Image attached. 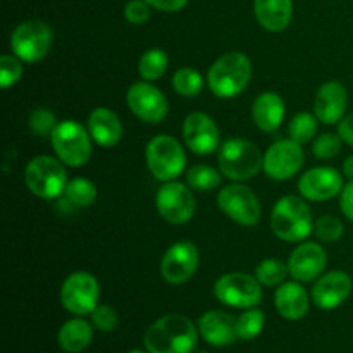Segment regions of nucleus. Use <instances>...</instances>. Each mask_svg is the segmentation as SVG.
Instances as JSON below:
<instances>
[{
    "label": "nucleus",
    "instance_id": "nucleus-1",
    "mask_svg": "<svg viewBox=\"0 0 353 353\" xmlns=\"http://www.w3.org/2000/svg\"><path fill=\"white\" fill-rule=\"evenodd\" d=\"M199 326L181 314H168L155 321L143 336L150 353H192L199 343Z\"/></svg>",
    "mask_w": 353,
    "mask_h": 353
},
{
    "label": "nucleus",
    "instance_id": "nucleus-2",
    "mask_svg": "<svg viewBox=\"0 0 353 353\" xmlns=\"http://www.w3.org/2000/svg\"><path fill=\"white\" fill-rule=\"evenodd\" d=\"M252 78V62L243 52L221 55L209 69L207 83L210 92L219 99H233L243 93Z\"/></svg>",
    "mask_w": 353,
    "mask_h": 353
},
{
    "label": "nucleus",
    "instance_id": "nucleus-3",
    "mask_svg": "<svg viewBox=\"0 0 353 353\" xmlns=\"http://www.w3.org/2000/svg\"><path fill=\"white\" fill-rule=\"evenodd\" d=\"M271 230L279 240L300 243L314 233V221L305 200L286 195L276 202L271 212Z\"/></svg>",
    "mask_w": 353,
    "mask_h": 353
},
{
    "label": "nucleus",
    "instance_id": "nucleus-4",
    "mask_svg": "<svg viewBox=\"0 0 353 353\" xmlns=\"http://www.w3.org/2000/svg\"><path fill=\"white\" fill-rule=\"evenodd\" d=\"M219 169L231 181H247L264 169V155L255 143L241 138H233L221 145Z\"/></svg>",
    "mask_w": 353,
    "mask_h": 353
},
{
    "label": "nucleus",
    "instance_id": "nucleus-5",
    "mask_svg": "<svg viewBox=\"0 0 353 353\" xmlns=\"http://www.w3.org/2000/svg\"><path fill=\"white\" fill-rule=\"evenodd\" d=\"M64 162L50 155H38L28 162L24 169V183L33 195L54 200L64 195L68 186V172Z\"/></svg>",
    "mask_w": 353,
    "mask_h": 353
},
{
    "label": "nucleus",
    "instance_id": "nucleus-6",
    "mask_svg": "<svg viewBox=\"0 0 353 353\" xmlns=\"http://www.w3.org/2000/svg\"><path fill=\"white\" fill-rule=\"evenodd\" d=\"M92 137L76 121H61L50 134V143L59 161L69 168H81L92 157Z\"/></svg>",
    "mask_w": 353,
    "mask_h": 353
},
{
    "label": "nucleus",
    "instance_id": "nucleus-7",
    "mask_svg": "<svg viewBox=\"0 0 353 353\" xmlns=\"http://www.w3.org/2000/svg\"><path fill=\"white\" fill-rule=\"evenodd\" d=\"M147 168L155 179L162 183L174 181L186 165V154L181 143L169 134L152 138L145 152Z\"/></svg>",
    "mask_w": 353,
    "mask_h": 353
},
{
    "label": "nucleus",
    "instance_id": "nucleus-8",
    "mask_svg": "<svg viewBox=\"0 0 353 353\" xmlns=\"http://www.w3.org/2000/svg\"><path fill=\"white\" fill-rule=\"evenodd\" d=\"M52 47V30L43 21H24L10 34V50L28 64L47 57Z\"/></svg>",
    "mask_w": 353,
    "mask_h": 353
},
{
    "label": "nucleus",
    "instance_id": "nucleus-9",
    "mask_svg": "<svg viewBox=\"0 0 353 353\" xmlns=\"http://www.w3.org/2000/svg\"><path fill=\"white\" fill-rule=\"evenodd\" d=\"M214 295L221 303L234 309H254L262 302V285L245 272H228L214 285Z\"/></svg>",
    "mask_w": 353,
    "mask_h": 353
},
{
    "label": "nucleus",
    "instance_id": "nucleus-10",
    "mask_svg": "<svg viewBox=\"0 0 353 353\" xmlns=\"http://www.w3.org/2000/svg\"><path fill=\"white\" fill-rule=\"evenodd\" d=\"M100 286L95 276L76 271L64 279L61 286V303L74 316H90L99 307Z\"/></svg>",
    "mask_w": 353,
    "mask_h": 353
},
{
    "label": "nucleus",
    "instance_id": "nucleus-11",
    "mask_svg": "<svg viewBox=\"0 0 353 353\" xmlns=\"http://www.w3.org/2000/svg\"><path fill=\"white\" fill-rule=\"evenodd\" d=\"M217 207L240 226H255L261 221V203L257 195L245 185H230L217 195Z\"/></svg>",
    "mask_w": 353,
    "mask_h": 353
},
{
    "label": "nucleus",
    "instance_id": "nucleus-12",
    "mask_svg": "<svg viewBox=\"0 0 353 353\" xmlns=\"http://www.w3.org/2000/svg\"><path fill=\"white\" fill-rule=\"evenodd\" d=\"M159 214L171 224H185L195 214V196L188 185L168 181L159 188L155 196Z\"/></svg>",
    "mask_w": 353,
    "mask_h": 353
},
{
    "label": "nucleus",
    "instance_id": "nucleus-13",
    "mask_svg": "<svg viewBox=\"0 0 353 353\" xmlns=\"http://www.w3.org/2000/svg\"><path fill=\"white\" fill-rule=\"evenodd\" d=\"M305 154L302 145L290 140L272 143L264 154V172L274 181H286L302 169Z\"/></svg>",
    "mask_w": 353,
    "mask_h": 353
},
{
    "label": "nucleus",
    "instance_id": "nucleus-14",
    "mask_svg": "<svg viewBox=\"0 0 353 353\" xmlns=\"http://www.w3.org/2000/svg\"><path fill=\"white\" fill-rule=\"evenodd\" d=\"M128 107L143 123L157 124L168 116V99L150 81H138L126 93Z\"/></svg>",
    "mask_w": 353,
    "mask_h": 353
},
{
    "label": "nucleus",
    "instance_id": "nucleus-15",
    "mask_svg": "<svg viewBox=\"0 0 353 353\" xmlns=\"http://www.w3.org/2000/svg\"><path fill=\"white\" fill-rule=\"evenodd\" d=\"M199 248L192 241H178L162 255L161 276L169 285H183L199 269Z\"/></svg>",
    "mask_w": 353,
    "mask_h": 353
},
{
    "label": "nucleus",
    "instance_id": "nucleus-16",
    "mask_svg": "<svg viewBox=\"0 0 353 353\" xmlns=\"http://www.w3.org/2000/svg\"><path fill=\"white\" fill-rule=\"evenodd\" d=\"M183 140L196 155H209L219 148V128L212 117L203 112H192L183 123Z\"/></svg>",
    "mask_w": 353,
    "mask_h": 353
},
{
    "label": "nucleus",
    "instance_id": "nucleus-17",
    "mask_svg": "<svg viewBox=\"0 0 353 353\" xmlns=\"http://www.w3.org/2000/svg\"><path fill=\"white\" fill-rule=\"evenodd\" d=\"M343 174L333 168H314L299 181V192L312 202H326L340 195L343 190Z\"/></svg>",
    "mask_w": 353,
    "mask_h": 353
},
{
    "label": "nucleus",
    "instance_id": "nucleus-18",
    "mask_svg": "<svg viewBox=\"0 0 353 353\" xmlns=\"http://www.w3.org/2000/svg\"><path fill=\"white\" fill-rule=\"evenodd\" d=\"M353 288L350 276L343 271H331L319 276L312 286V302L323 310H333L347 302Z\"/></svg>",
    "mask_w": 353,
    "mask_h": 353
},
{
    "label": "nucleus",
    "instance_id": "nucleus-19",
    "mask_svg": "<svg viewBox=\"0 0 353 353\" xmlns=\"http://www.w3.org/2000/svg\"><path fill=\"white\" fill-rule=\"evenodd\" d=\"M327 265V254L321 245L305 241L292 252L288 261L290 274L300 283H309L323 276Z\"/></svg>",
    "mask_w": 353,
    "mask_h": 353
},
{
    "label": "nucleus",
    "instance_id": "nucleus-20",
    "mask_svg": "<svg viewBox=\"0 0 353 353\" xmlns=\"http://www.w3.org/2000/svg\"><path fill=\"white\" fill-rule=\"evenodd\" d=\"M199 333L203 341L212 347H230L240 340L236 319L223 310H209L199 319Z\"/></svg>",
    "mask_w": 353,
    "mask_h": 353
},
{
    "label": "nucleus",
    "instance_id": "nucleus-21",
    "mask_svg": "<svg viewBox=\"0 0 353 353\" xmlns=\"http://www.w3.org/2000/svg\"><path fill=\"white\" fill-rule=\"evenodd\" d=\"M348 95L340 81H327L319 88L314 102V112L324 124H336L345 117Z\"/></svg>",
    "mask_w": 353,
    "mask_h": 353
},
{
    "label": "nucleus",
    "instance_id": "nucleus-22",
    "mask_svg": "<svg viewBox=\"0 0 353 353\" xmlns=\"http://www.w3.org/2000/svg\"><path fill=\"white\" fill-rule=\"evenodd\" d=\"M88 131L92 140L103 148H110L117 145L123 138V124L107 107H97L88 116Z\"/></svg>",
    "mask_w": 353,
    "mask_h": 353
},
{
    "label": "nucleus",
    "instance_id": "nucleus-23",
    "mask_svg": "<svg viewBox=\"0 0 353 353\" xmlns=\"http://www.w3.org/2000/svg\"><path fill=\"white\" fill-rule=\"evenodd\" d=\"M274 305L285 319L300 321L309 312L310 300L300 281H288L279 285L276 290Z\"/></svg>",
    "mask_w": 353,
    "mask_h": 353
},
{
    "label": "nucleus",
    "instance_id": "nucleus-24",
    "mask_svg": "<svg viewBox=\"0 0 353 353\" xmlns=\"http://www.w3.org/2000/svg\"><path fill=\"white\" fill-rule=\"evenodd\" d=\"M285 112V102L274 92L261 93L252 105V119H254L255 126L268 133H272L281 126Z\"/></svg>",
    "mask_w": 353,
    "mask_h": 353
},
{
    "label": "nucleus",
    "instance_id": "nucleus-25",
    "mask_svg": "<svg viewBox=\"0 0 353 353\" xmlns=\"http://www.w3.org/2000/svg\"><path fill=\"white\" fill-rule=\"evenodd\" d=\"M255 17L264 30L278 33L286 30L293 17V0H255Z\"/></svg>",
    "mask_w": 353,
    "mask_h": 353
},
{
    "label": "nucleus",
    "instance_id": "nucleus-26",
    "mask_svg": "<svg viewBox=\"0 0 353 353\" xmlns=\"http://www.w3.org/2000/svg\"><path fill=\"white\" fill-rule=\"evenodd\" d=\"M93 324L76 316L74 319L65 321L57 334V343L65 353H79L90 347L93 340Z\"/></svg>",
    "mask_w": 353,
    "mask_h": 353
},
{
    "label": "nucleus",
    "instance_id": "nucleus-27",
    "mask_svg": "<svg viewBox=\"0 0 353 353\" xmlns=\"http://www.w3.org/2000/svg\"><path fill=\"white\" fill-rule=\"evenodd\" d=\"M169 65V57L162 48H148L143 52L138 62V72L145 81H155L165 74Z\"/></svg>",
    "mask_w": 353,
    "mask_h": 353
},
{
    "label": "nucleus",
    "instance_id": "nucleus-28",
    "mask_svg": "<svg viewBox=\"0 0 353 353\" xmlns=\"http://www.w3.org/2000/svg\"><path fill=\"white\" fill-rule=\"evenodd\" d=\"M221 174L223 172L216 171L210 165H193L192 169H188L186 172V183L192 190L196 192H212L217 186L221 185Z\"/></svg>",
    "mask_w": 353,
    "mask_h": 353
},
{
    "label": "nucleus",
    "instance_id": "nucleus-29",
    "mask_svg": "<svg viewBox=\"0 0 353 353\" xmlns=\"http://www.w3.org/2000/svg\"><path fill=\"white\" fill-rule=\"evenodd\" d=\"M65 199L74 207H90L97 199V186L90 179L74 178L68 183Z\"/></svg>",
    "mask_w": 353,
    "mask_h": 353
},
{
    "label": "nucleus",
    "instance_id": "nucleus-30",
    "mask_svg": "<svg viewBox=\"0 0 353 353\" xmlns=\"http://www.w3.org/2000/svg\"><path fill=\"white\" fill-rule=\"evenodd\" d=\"M288 274V264L281 262L279 259H265L255 269V278L264 286L283 285Z\"/></svg>",
    "mask_w": 353,
    "mask_h": 353
},
{
    "label": "nucleus",
    "instance_id": "nucleus-31",
    "mask_svg": "<svg viewBox=\"0 0 353 353\" xmlns=\"http://www.w3.org/2000/svg\"><path fill=\"white\" fill-rule=\"evenodd\" d=\"M172 88L181 97H196L203 90V78L193 68H181L172 76Z\"/></svg>",
    "mask_w": 353,
    "mask_h": 353
},
{
    "label": "nucleus",
    "instance_id": "nucleus-32",
    "mask_svg": "<svg viewBox=\"0 0 353 353\" xmlns=\"http://www.w3.org/2000/svg\"><path fill=\"white\" fill-rule=\"evenodd\" d=\"M265 324V316L259 309H247L241 316L236 317L238 338L245 341L255 340L262 333Z\"/></svg>",
    "mask_w": 353,
    "mask_h": 353
},
{
    "label": "nucleus",
    "instance_id": "nucleus-33",
    "mask_svg": "<svg viewBox=\"0 0 353 353\" xmlns=\"http://www.w3.org/2000/svg\"><path fill=\"white\" fill-rule=\"evenodd\" d=\"M317 116L310 112H300L290 121V138L296 143H309L317 133Z\"/></svg>",
    "mask_w": 353,
    "mask_h": 353
},
{
    "label": "nucleus",
    "instance_id": "nucleus-34",
    "mask_svg": "<svg viewBox=\"0 0 353 353\" xmlns=\"http://www.w3.org/2000/svg\"><path fill=\"white\" fill-rule=\"evenodd\" d=\"M343 223L334 216H323L314 223V234L326 243L340 240L343 236Z\"/></svg>",
    "mask_w": 353,
    "mask_h": 353
},
{
    "label": "nucleus",
    "instance_id": "nucleus-35",
    "mask_svg": "<svg viewBox=\"0 0 353 353\" xmlns=\"http://www.w3.org/2000/svg\"><path fill=\"white\" fill-rule=\"evenodd\" d=\"M28 124H30V130L33 131L34 134H38V137H50L59 123L57 117H55V114L52 112V110L40 107V109H34L33 112L30 114Z\"/></svg>",
    "mask_w": 353,
    "mask_h": 353
},
{
    "label": "nucleus",
    "instance_id": "nucleus-36",
    "mask_svg": "<svg viewBox=\"0 0 353 353\" xmlns=\"http://www.w3.org/2000/svg\"><path fill=\"white\" fill-rule=\"evenodd\" d=\"M23 76V65H21V59L16 55H2L0 57V86L3 90L10 88L16 85Z\"/></svg>",
    "mask_w": 353,
    "mask_h": 353
},
{
    "label": "nucleus",
    "instance_id": "nucleus-37",
    "mask_svg": "<svg viewBox=\"0 0 353 353\" xmlns=\"http://www.w3.org/2000/svg\"><path fill=\"white\" fill-rule=\"evenodd\" d=\"M341 140L340 134H333V133H323L321 137H317V140L314 141L312 152L317 159H333L340 154L341 150Z\"/></svg>",
    "mask_w": 353,
    "mask_h": 353
},
{
    "label": "nucleus",
    "instance_id": "nucleus-38",
    "mask_svg": "<svg viewBox=\"0 0 353 353\" xmlns=\"http://www.w3.org/2000/svg\"><path fill=\"white\" fill-rule=\"evenodd\" d=\"M92 324L102 333H109V331H114L117 327V323H119V317H117V312L110 305H99L92 314Z\"/></svg>",
    "mask_w": 353,
    "mask_h": 353
},
{
    "label": "nucleus",
    "instance_id": "nucleus-39",
    "mask_svg": "<svg viewBox=\"0 0 353 353\" xmlns=\"http://www.w3.org/2000/svg\"><path fill=\"white\" fill-rule=\"evenodd\" d=\"M152 6L147 0H130L124 7V17L131 24H143L150 19Z\"/></svg>",
    "mask_w": 353,
    "mask_h": 353
},
{
    "label": "nucleus",
    "instance_id": "nucleus-40",
    "mask_svg": "<svg viewBox=\"0 0 353 353\" xmlns=\"http://www.w3.org/2000/svg\"><path fill=\"white\" fill-rule=\"evenodd\" d=\"M340 209L348 221L353 223V181H348L340 193Z\"/></svg>",
    "mask_w": 353,
    "mask_h": 353
},
{
    "label": "nucleus",
    "instance_id": "nucleus-41",
    "mask_svg": "<svg viewBox=\"0 0 353 353\" xmlns=\"http://www.w3.org/2000/svg\"><path fill=\"white\" fill-rule=\"evenodd\" d=\"M152 9L162 10V12H178L188 3V0H147Z\"/></svg>",
    "mask_w": 353,
    "mask_h": 353
},
{
    "label": "nucleus",
    "instance_id": "nucleus-42",
    "mask_svg": "<svg viewBox=\"0 0 353 353\" xmlns=\"http://www.w3.org/2000/svg\"><path fill=\"white\" fill-rule=\"evenodd\" d=\"M338 134L345 143L353 147V114H348L338 123Z\"/></svg>",
    "mask_w": 353,
    "mask_h": 353
},
{
    "label": "nucleus",
    "instance_id": "nucleus-43",
    "mask_svg": "<svg viewBox=\"0 0 353 353\" xmlns=\"http://www.w3.org/2000/svg\"><path fill=\"white\" fill-rule=\"evenodd\" d=\"M343 176L348 181H353V155L347 157V161L343 162Z\"/></svg>",
    "mask_w": 353,
    "mask_h": 353
},
{
    "label": "nucleus",
    "instance_id": "nucleus-44",
    "mask_svg": "<svg viewBox=\"0 0 353 353\" xmlns=\"http://www.w3.org/2000/svg\"><path fill=\"white\" fill-rule=\"evenodd\" d=\"M128 353H150V352H143V350H138V348H134V350H130Z\"/></svg>",
    "mask_w": 353,
    "mask_h": 353
},
{
    "label": "nucleus",
    "instance_id": "nucleus-45",
    "mask_svg": "<svg viewBox=\"0 0 353 353\" xmlns=\"http://www.w3.org/2000/svg\"><path fill=\"white\" fill-rule=\"evenodd\" d=\"M196 353H207V352H196Z\"/></svg>",
    "mask_w": 353,
    "mask_h": 353
}]
</instances>
